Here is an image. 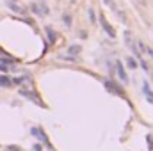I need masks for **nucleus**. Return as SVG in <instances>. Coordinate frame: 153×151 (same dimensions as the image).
Returning a JSON list of instances; mask_svg holds the SVG:
<instances>
[{
  "label": "nucleus",
  "instance_id": "8",
  "mask_svg": "<svg viewBox=\"0 0 153 151\" xmlns=\"http://www.w3.org/2000/svg\"><path fill=\"white\" fill-rule=\"evenodd\" d=\"M0 85L2 87H11L13 85V80L9 76H0Z\"/></svg>",
  "mask_w": 153,
  "mask_h": 151
},
{
  "label": "nucleus",
  "instance_id": "3",
  "mask_svg": "<svg viewBox=\"0 0 153 151\" xmlns=\"http://www.w3.org/2000/svg\"><path fill=\"white\" fill-rule=\"evenodd\" d=\"M103 85H105V89H109L111 93H114V94H119V96H123L125 98V93H123V89L116 84V82H112V80H105L103 82Z\"/></svg>",
  "mask_w": 153,
  "mask_h": 151
},
{
  "label": "nucleus",
  "instance_id": "1",
  "mask_svg": "<svg viewBox=\"0 0 153 151\" xmlns=\"http://www.w3.org/2000/svg\"><path fill=\"white\" fill-rule=\"evenodd\" d=\"M18 93H20V96H23V98H27V100H30V101H34L36 105H39V107H45V105H43V101H41V98H39V96L36 94V93H34V91H27V89H20Z\"/></svg>",
  "mask_w": 153,
  "mask_h": 151
},
{
  "label": "nucleus",
  "instance_id": "21",
  "mask_svg": "<svg viewBox=\"0 0 153 151\" xmlns=\"http://www.w3.org/2000/svg\"><path fill=\"white\" fill-rule=\"evenodd\" d=\"M146 52H148V53H150V55L153 57V50H152V48H146Z\"/></svg>",
  "mask_w": 153,
  "mask_h": 151
},
{
  "label": "nucleus",
  "instance_id": "20",
  "mask_svg": "<svg viewBox=\"0 0 153 151\" xmlns=\"http://www.w3.org/2000/svg\"><path fill=\"white\" fill-rule=\"evenodd\" d=\"M34 151H41V144H34Z\"/></svg>",
  "mask_w": 153,
  "mask_h": 151
},
{
  "label": "nucleus",
  "instance_id": "5",
  "mask_svg": "<svg viewBox=\"0 0 153 151\" xmlns=\"http://www.w3.org/2000/svg\"><path fill=\"white\" fill-rule=\"evenodd\" d=\"M30 133H32V135H36L39 141H43V142H45V144L48 146V150H52V144H50L48 137H46V135L43 133V130H41V128H32V130H30Z\"/></svg>",
  "mask_w": 153,
  "mask_h": 151
},
{
  "label": "nucleus",
  "instance_id": "12",
  "mask_svg": "<svg viewBox=\"0 0 153 151\" xmlns=\"http://www.w3.org/2000/svg\"><path fill=\"white\" fill-rule=\"evenodd\" d=\"M62 18H64V23H66V27H71V16H70V14H64Z\"/></svg>",
  "mask_w": 153,
  "mask_h": 151
},
{
  "label": "nucleus",
  "instance_id": "14",
  "mask_svg": "<svg viewBox=\"0 0 153 151\" xmlns=\"http://www.w3.org/2000/svg\"><path fill=\"white\" fill-rule=\"evenodd\" d=\"M30 9H32L36 14H41V11H39V7H38V4H32V5H30Z\"/></svg>",
  "mask_w": 153,
  "mask_h": 151
},
{
  "label": "nucleus",
  "instance_id": "7",
  "mask_svg": "<svg viewBox=\"0 0 153 151\" xmlns=\"http://www.w3.org/2000/svg\"><path fill=\"white\" fill-rule=\"evenodd\" d=\"M143 93H144V96L150 100V103H153V91L150 89V85H148V82H144L143 84Z\"/></svg>",
  "mask_w": 153,
  "mask_h": 151
},
{
  "label": "nucleus",
  "instance_id": "13",
  "mask_svg": "<svg viewBox=\"0 0 153 151\" xmlns=\"http://www.w3.org/2000/svg\"><path fill=\"white\" fill-rule=\"evenodd\" d=\"M89 18H91V21H93V23L96 21V14H94V11H93V9H89Z\"/></svg>",
  "mask_w": 153,
  "mask_h": 151
},
{
  "label": "nucleus",
  "instance_id": "4",
  "mask_svg": "<svg viewBox=\"0 0 153 151\" xmlns=\"http://www.w3.org/2000/svg\"><path fill=\"white\" fill-rule=\"evenodd\" d=\"M100 23H102V27H103V30L107 32V36L109 38H116V30H114V27L105 20V16H100Z\"/></svg>",
  "mask_w": 153,
  "mask_h": 151
},
{
  "label": "nucleus",
  "instance_id": "6",
  "mask_svg": "<svg viewBox=\"0 0 153 151\" xmlns=\"http://www.w3.org/2000/svg\"><path fill=\"white\" fill-rule=\"evenodd\" d=\"M116 71H117V75H119V78H121V82H125V84L128 82V75H126V71H125V66H123L119 61L116 62Z\"/></svg>",
  "mask_w": 153,
  "mask_h": 151
},
{
  "label": "nucleus",
  "instance_id": "18",
  "mask_svg": "<svg viewBox=\"0 0 153 151\" xmlns=\"http://www.w3.org/2000/svg\"><path fill=\"white\" fill-rule=\"evenodd\" d=\"M103 2H105L109 7H114V0H103Z\"/></svg>",
  "mask_w": 153,
  "mask_h": 151
},
{
  "label": "nucleus",
  "instance_id": "11",
  "mask_svg": "<svg viewBox=\"0 0 153 151\" xmlns=\"http://www.w3.org/2000/svg\"><path fill=\"white\" fill-rule=\"evenodd\" d=\"M46 34H48V38H50L52 43L55 41V34H53V30H52V29H48V27H46Z\"/></svg>",
  "mask_w": 153,
  "mask_h": 151
},
{
  "label": "nucleus",
  "instance_id": "19",
  "mask_svg": "<svg viewBox=\"0 0 153 151\" xmlns=\"http://www.w3.org/2000/svg\"><path fill=\"white\" fill-rule=\"evenodd\" d=\"M9 151H22L18 146H9Z\"/></svg>",
  "mask_w": 153,
  "mask_h": 151
},
{
  "label": "nucleus",
  "instance_id": "15",
  "mask_svg": "<svg viewBox=\"0 0 153 151\" xmlns=\"http://www.w3.org/2000/svg\"><path fill=\"white\" fill-rule=\"evenodd\" d=\"M0 71H5V73H7V71H9V66H7V64H2V62H0Z\"/></svg>",
  "mask_w": 153,
  "mask_h": 151
},
{
  "label": "nucleus",
  "instance_id": "2",
  "mask_svg": "<svg viewBox=\"0 0 153 151\" xmlns=\"http://www.w3.org/2000/svg\"><path fill=\"white\" fill-rule=\"evenodd\" d=\"M125 43H126V46H128V48H130V50H132V52L135 53V57H137V59H141V52L137 50V44H135V43L132 41V34H130L128 30L125 32Z\"/></svg>",
  "mask_w": 153,
  "mask_h": 151
},
{
  "label": "nucleus",
  "instance_id": "9",
  "mask_svg": "<svg viewBox=\"0 0 153 151\" xmlns=\"http://www.w3.org/2000/svg\"><path fill=\"white\" fill-rule=\"evenodd\" d=\"M126 64H128V68H132V70L137 68V61H135L134 57H128V59H126Z\"/></svg>",
  "mask_w": 153,
  "mask_h": 151
},
{
  "label": "nucleus",
  "instance_id": "17",
  "mask_svg": "<svg viewBox=\"0 0 153 151\" xmlns=\"http://www.w3.org/2000/svg\"><path fill=\"white\" fill-rule=\"evenodd\" d=\"M141 68H143V70H144V71H148V64H146V62H144V61H141Z\"/></svg>",
  "mask_w": 153,
  "mask_h": 151
},
{
  "label": "nucleus",
  "instance_id": "16",
  "mask_svg": "<svg viewBox=\"0 0 153 151\" xmlns=\"http://www.w3.org/2000/svg\"><path fill=\"white\" fill-rule=\"evenodd\" d=\"M148 142H150V150L153 151V137L152 135H148Z\"/></svg>",
  "mask_w": 153,
  "mask_h": 151
},
{
  "label": "nucleus",
  "instance_id": "10",
  "mask_svg": "<svg viewBox=\"0 0 153 151\" xmlns=\"http://www.w3.org/2000/svg\"><path fill=\"white\" fill-rule=\"evenodd\" d=\"M80 50H82V48H80V46H78V44H71V46H70V50H68V52H70V53H71V55H75V53H80Z\"/></svg>",
  "mask_w": 153,
  "mask_h": 151
}]
</instances>
